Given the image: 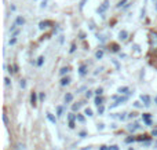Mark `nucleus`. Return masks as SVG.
I'll return each instance as SVG.
<instances>
[{
  "label": "nucleus",
  "mask_w": 157,
  "mask_h": 150,
  "mask_svg": "<svg viewBox=\"0 0 157 150\" xmlns=\"http://www.w3.org/2000/svg\"><path fill=\"white\" fill-rule=\"evenodd\" d=\"M127 130L130 132H135L137 130H141V125H139V123H132V124H130V125H127Z\"/></svg>",
  "instance_id": "1"
},
{
  "label": "nucleus",
  "mask_w": 157,
  "mask_h": 150,
  "mask_svg": "<svg viewBox=\"0 0 157 150\" xmlns=\"http://www.w3.org/2000/svg\"><path fill=\"white\" fill-rule=\"evenodd\" d=\"M141 100L143 102V105L145 106H150V103H152V99H150V96L149 95H141Z\"/></svg>",
  "instance_id": "2"
},
{
  "label": "nucleus",
  "mask_w": 157,
  "mask_h": 150,
  "mask_svg": "<svg viewBox=\"0 0 157 150\" xmlns=\"http://www.w3.org/2000/svg\"><path fill=\"white\" fill-rule=\"evenodd\" d=\"M142 119H143V121H145V124L146 125H152V120H150V114H149V113L142 114Z\"/></svg>",
  "instance_id": "3"
},
{
  "label": "nucleus",
  "mask_w": 157,
  "mask_h": 150,
  "mask_svg": "<svg viewBox=\"0 0 157 150\" xmlns=\"http://www.w3.org/2000/svg\"><path fill=\"white\" fill-rule=\"evenodd\" d=\"M107 7H109V1H107V0H105V1H103V4H102V6H101L97 10V13H103Z\"/></svg>",
  "instance_id": "4"
},
{
  "label": "nucleus",
  "mask_w": 157,
  "mask_h": 150,
  "mask_svg": "<svg viewBox=\"0 0 157 150\" xmlns=\"http://www.w3.org/2000/svg\"><path fill=\"white\" fill-rule=\"evenodd\" d=\"M127 37H128L127 31H120V33H119V39H120V40H121V41H124V40H127Z\"/></svg>",
  "instance_id": "5"
},
{
  "label": "nucleus",
  "mask_w": 157,
  "mask_h": 150,
  "mask_svg": "<svg viewBox=\"0 0 157 150\" xmlns=\"http://www.w3.org/2000/svg\"><path fill=\"white\" fill-rule=\"evenodd\" d=\"M110 116H112V117H117V119L121 120V121L128 117V116H126V113H117V114H110Z\"/></svg>",
  "instance_id": "6"
},
{
  "label": "nucleus",
  "mask_w": 157,
  "mask_h": 150,
  "mask_svg": "<svg viewBox=\"0 0 157 150\" xmlns=\"http://www.w3.org/2000/svg\"><path fill=\"white\" fill-rule=\"evenodd\" d=\"M150 44L152 47H157V36L153 33H150Z\"/></svg>",
  "instance_id": "7"
},
{
  "label": "nucleus",
  "mask_w": 157,
  "mask_h": 150,
  "mask_svg": "<svg viewBox=\"0 0 157 150\" xmlns=\"http://www.w3.org/2000/svg\"><path fill=\"white\" fill-rule=\"evenodd\" d=\"M79 73H80V76H86V75H87V66H86V65H82L80 69H79Z\"/></svg>",
  "instance_id": "8"
},
{
  "label": "nucleus",
  "mask_w": 157,
  "mask_h": 150,
  "mask_svg": "<svg viewBox=\"0 0 157 150\" xmlns=\"http://www.w3.org/2000/svg\"><path fill=\"white\" fill-rule=\"evenodd\" d=\"M128 91H130V88H128V87H120L119 90H117V92H119V94H130Z\"/></svg>",
  "instance_id": "9"
},
{
  "label": "nucleus",
  "mask_w": 157,
  "mask_h": 150,
  "mask_svg": "<svg viewBox=\"0 0 157 150\" xmlns=\"http://www.w3.org/2000/svg\"><path fill=\"white\" fill-rule=\"evenodd\" d=\"M47 119H48V121H50V123H52V124H55V123H57V119H55V117H54L51 113H47Z\"/></svg>",
  "instance_id": "10"
},
{
  "label": "nucleus",
  "mask_w": 157,
  "mask_h": 150,
  "mask_svg": "<svg viewBox=\"0 0 157 150\" xmlns=\"http://www.w3.org/2000/svg\"><path fill=\"white\" fill-rule=\"evenodd\" d=\"M69 83H70V79H69V77H63L62 80H61V86H62V87H65V86H68Z\"/></svg>",
  "instance_id": "11"
},
{
  "label": "nucleus",
  "mask_w": 157,
  "mask_h": 150,
  "mask_svg": "<svg viewBox=\"0 0 157 150\" xmlns=\"http://www.w3.org/2000/svg\"><path fill=\"white\" fill-rule=\"evenodd\" d=\"M31 105L33 107H36V94H35V92L31 95Z\"/></svg>",
  "instance_id": "12"
},
{
  "label": "nucleus",
  "mask_w": 157,
  "mask_h": 150,
  "mask_svg": "<svg viewBox=\"0 0 157 150\" xmlns=\"http://www.w3.org/2000/svg\"><path fill=\"white\" fill-rule=\"evenodd\" d=\"M102 102H103V99H102L99 95H98V96L95 98V105H97V106H101V105H102Z\"/></svg>",
  "instance_id": "13"
},
{
  "label": "nucleus",
  "mask_w": 157,
  "mask_h": 150,
  "mask_svg": "<svg viewBox=\"0 0 157 150\" xmlns=\"http://www.w3.org/2000/svg\"><path fill=\"white\" fill-rule=\"evenodd\" d=\"M102 56H103V51H97V52H95V58H97V59H101Z\"/></svg>",
  "instance_id": "14"
},
{
  "label": "nucleus",
  "mask_w": 157,
  "mask_h": 150,
  "mask_svg": "<svg viewBox=\"0 0 157 150\" xmlns=\"http://www.w3.org/2000/svg\"><path fill=\"white\" fill-rule=\"evenodd\" d=\"M80 106H82V103H75V105H72V110L76 112V110H79V109H80Z\"/></svg>",
  "instance_id": "15"
},
{
  "label": "nucleus",
  "mask_w": 157,
  "mask_h": 150,
  "mask_svg": "<svg viewBox=\"0 0 157 150\" xmlns=\"http://www.w3.org/2000/svg\"><path fill=\"white\" fill-rule=\"evenodd\" d=\"M24 22H25V19L22 18V17H18V18H17V25H24Z\"/></svg>",
  "instance_id": "16"
},
{
  "label": "nucleus",
  "mask_w": 157,
  "mask_h": 150,
  "mask_svg": "<svg viewBox=\"0 0 157 150\" xmlns=\"http://www.w3.org/2000/svg\"><path fill=\"white\" fill-rule=\"evenodd\" d=\"M68 72H69V69H68V68H62V69H61V70H59V75H61V76H63V75H66Z\"/></svg>",
  "instance_id": "17"
},
{
  "label": "nucleus",
  "mask_w": 157,
  "mask_h": 150,
  "mask_svg": "<svg viewBox=\"0 0 157 150\" xmlns=\"http://www.w3.org/2000/svg\"><path fill=\"white\" fill-rule=\"evenodd\" d=\"M84 114H86V116H88V117H91V116H92V110H91V109H86V110H84Z\"/></svg>",
  "instance_id": "18"
},
{
  "label": "nucleus",
  "mask_w": 157,
  "mask_h": 150,
  "mask_svg": "<svg viewBox=\"0 0 157 150\" xmlns=\"http://www.w3.org/2000/svg\"><path fill=\"white\" fill-rule=\"evenodd\" d=\"M73 99V96H72V94H68L65 95V102H70V100Z\"/></svg>",
  "instance_id": "19"
},
{
  "label": "nucleus",
  "mask_w": 157,
  "mask_h": 150,
  "mask_svg": "<svg viewBox=\"0 0 157 150\" xmlns=\"http://www.w3.org/2000/svg\"><path fill=\"white\" fill-rule=\"evenodd\" d=\"M47 25H48V22H40L39 24V29H44Z\"/></svg>",
  "instance_id": "20"
},
{
  "label": "nucleus",
  "mask_w": 157,
  "mask_h": 150,
  "mask_svg": "<svg viewBox=\"0 0 157 150\" xmlns=\"http://www.w3.org/2000/svg\"><path fill=\"white\" fill-rule=\"evenodd\" d=\"M44 62V56H39V61H37V66H41Z\"/></svg>",
  "instance_id": "21"
},
{
  "label": "nucleus",
  "mask_w": 157,
  "mask_h": 150,
  "mask_svg": "<svg viewBox=\"0 0 157 150\" xmlns=\"http://www.w3.org/2000/svg\"><path fill=\"white\" fill-rule=\"evenodd\" d=\"M145 14H146V8H142V10H141V15H139V17H141V19H143L145 18Z\"/></svg>",
  "instance_id": "22"
},
{
  "label": "nucleus",
  "mask_w": 157,
  "mask_h": 150,
  "mask_svg": "<svg viewBox=\"0 0 157 150\" xmlns=\"http://www.w3.org/2000/svg\"><path fill=\"white\" fill-rule=\"evenodd\" d=\"M76 119L79 120V121H80V123H84V117H83L82 114H77V116H76Z\"/></svg>",
  "instance_id": "23"
},
{
  "label": "nucleus",
  "mask_w": 157,
  "mask_h": 150,
  "mask_svg": "<svg viewBox=\"0 0 157 150\" xmlns=\"http://www.w3.org/2000/svg\"><path fill=\"white\" fill-rule=\"evenodd\" d=\"M19 87H21V88H26V83H25V80H21V81H19Z\"/></svg>",
  "instance_id": "24"
},
{
  "label": "nucleus",
  "mask_w": 157,
  "mask_h": 150,
  "mask_svg": "<svg viewBox=\"0 0 157 150\" xmlns=\"http://www.w3.org/2000/svg\"><path fill=\"white\" fill-rule=\"evenodd\" d=\"M103 110H105V107H103V105H101V106H98V113H99V114H102V113H103Z\"/></svg>",
  "instance_id": "25"
},
{
  "label": "nucleus",
  "mask_w": 157,
  "mask_h": 150,
  "mask_svg": "<svg viewBox=\"0 0 157 150\" xmlns=\"http://www.w3.org/2000/svg\"><path fill=\"white\" fill-rule=\"evenodd\" d=\"M102 92H103V88H97V91H95V94H97V95H101V94H102Z\"/></svg>",
  "instance_id": "26"
},
{
  "label": "nucleus",
  "mask_w": 157,
  "mask_h": 150,
  "mask_svg": "<svg viewBox=\"0 0 157 150\" xmlns=\"http://www.w3.org/2000/svg\"><path fill=\"white\" fill-rule=\"evenodd\" d=\"M57 110H58V116H62V112H63V107H61V106H58V107H57Z\"/></svg>",
  "instance_id": "27"
},
{
  "label": "nucleus",
  "mask_w": 157,
  "mask_h": 150,
  "mask_svg": "<svg viewBox=\"0 0 157 150\" xmlns=\"http://www.w3.org/2000/svg\"><path fill=\"white\" fill-rule=\"evenodd\" d=\"M4 84H6L7 87H8V86H10V84H11V80H10V79H8V77H6V79H4Z\"/></svg>",
  "instance_id": "28"
},
{
  "label": "nucleus",
  "mask_w": 157,
  "mask_h": 150,
  "mask_svg": "<svg viewBox=\"0 0 157 150\" xmlns=\"http://www.w3.org/2000/svg\"><path fill=\"white\" fill-rule=\"evenodd\" d=\"M124 3H127V0H121V1H119V3H117V6H116V7H117V8H120V7L123 6Z\"/></svg>",
  "instance_id": "29"
},
{
  "label": "nucleus",
  "mask_w": 157,
  "mask_h": 150,
  "mask_svg": "<svg viewBox=\"0 0 157 150\" xmlns=\"http://www.w3.org/2000/svg\"><path fill=\"white\" fill-rule=\"evenodd\" d=\"M46 7H47V0H43L40 4V8H46Z\"/></svg>",
  "instance_id": "30"
},
{
  "label": "nucleus",
  "mask_w": 157,
  "mask_h": 150,
  "mask_svg": "<svg viewBox=\"0 0 157 150\" xmlns=\"http://www.w3.org/2000/svg\"><path fill=\"white\" fill-rule=\"evenodd\" d=\"M91 96H92V92H91V91H87V92H86V98H88V99H90Z\"/></svg>",
  "instance_id": "31"
},
{
  "label": "nucleus",
  "mask_w": 157,
  "mask_h": 150,
  "mask_svg": "<svg viewBox=\"0 0 157 150\" xmlns=\"http://www.w3.org/2000/svg\"><path fill=\"white\" fill-rule=\"evenodd\" d=\"M109 150H119V146H117V145H113V146L109 147Z\"/></svg>",
  "instance_id": "32"
},
{
  "label": "nucleus",
  "mask_w": 157,
  "mask_h": 150,
  "mask_svg": "<svg viewBox=\"0 0 157 150\" xmlns=\"http://www.w3.org/2000/svg\"><path fill=\"white\" fill-rule=\"evenodd\" d=\"M3 121H4V124H8V119H7V116L6 114H3Z\"/></svg>",
  "instance_id": "33"
},
{
  "label": "nucleus",
  "mask_w": 157,
  "mask_h": 150,
  "mask_svg": "<svg viewBox=\"0 0 157 150\" xmlns=\"http://www.w3.org/2000/svg\"><path fill=\"white\" fill-rule=\"evenodd\" d=\"M126 142H127V143H131V142H134V138H127Z\"/></svg>",
  "instance_id": "34"
},
{
  "label": "nucleus",
  "mask_w": 157,
  "mask_h": 150,
  "mask_svg": "<svg viewBox=\"0 0 157 150\" xmlns=\"http://www.w3.org/2000/svg\"><path fill=\"white\" fill-rule=\"evenodd\" d=\"M69 127L72 128V130L75 128V123H73V120H72V121H69Z\"/></svg>",
  "instance_id": "35"
},
{
  "label": "nucleus",
  "mask_w": 157,
  "mask_h": 150,
  "mask_svg": "<svg viewBox=\"0 0 157 150\" xmlns=\"http://www.w3.org/2000/svg\"><path fill=\"white\" fill-rule=\"evenodd\" d=\"M128 116V119H134L135 117V113H130V114H127Z\"/></svg>",
  "instance_id": "36"
},
{
  "label": "nucleus",
  "mask_w": 157,
  "mask_h": 150,
  "mask_svg": "<svg viewBox=\"0 0 157 150\" xmlns=\"http://www.w3.org/2000/svg\"><path fill=\"white\" fill-rule=\"evenodd\" d=\"M103 128H105V125H103V124H98V130H101V131H102Z\"/></svg>",
  "instance_id": "37"
},
{
  "label": "nucleus",
  "mask_w": 157,
  "mask_h": 150,
  "mask_svg": "<svg viewBox=\"0 0 157 150\" xmlns=\"http://www.w3.org/2000/svg\"><path fill=\"white\" fill-rule=\"evenodd\" d=\"M134 48H135V51H137V52H139V45H137V44H134Z\"/></svg>",
  "instance_id": "38"
},
{
  "label": "nucleus",
  "mask_w": 157,
  "mask_h": 150,
  "mask_svg": "<svg viewBox=\"0 0 157 150\" xmlns=\"http://www.w3.org/2000/svg\"><path fill=\"white\" fill-rule=\"evenodd\" d=\"M134 106H135V107H142V105H141L139 102H135V103H134Z\"/></svg>",
  "instance_id": "39"
},
{
  "label": "nucleus",
  "mask_w": 157,
  "mask_h": 150,
  "mask_svg": "<svg viewBox=\"0 0 157 150\" xmlns=\"http://www.w3.org/2000/svg\"><path fill=\"white\" fill-rule=\"evenodd\" d=\"M68 119H69V121H72V120L75 119V116H73V114H69V116H68Z\"/></svg>",
  "instance_id": "40"
},
{
  "label": "nucleus",
  "mask_w": 157,
  "mask_h": 150,
  "mask_svg": "<svg viewBox=\"0 0 157 150\" xmlns=\"http://www.w3.org/2000/svg\"><path fill=\"white\" fill-rule=\"evenodd\" d=\"M15 41H17V39H15V37L11 39V40H10V44H15Z\"/></svg>",
  "instance_id": "41"
},
{
  "label": "nucleus",
  "mask_w": 157,
  "mask_h": 150,
  "mask_svg": "<svg viewBox=\"0 0 157 150\" xmlns=\"http://www.w3.org/2000/svg\"><path fill=\"white\" fill-rule=\"evenodd\" d=\"M152 135H153V136H157V130H153V132H152Z\"/></svg>",
  "instance_id": "42"
},
{
  "label": "nucleus",
  "mask_w": 157,
  "mask_h": 150,
  "mask_svg": "<svg viewBox=\"0 0 157 150\" xmlns=\"http://www.w3.org/2000/svg\"><path fill=\"white\" fill-rule=\"evenodd\" d=\"M113 63H114V65H116V68H117V69H120V65H119V62H116V61H113Z\"/></svg>",
  "instance_id": "43"
},
{
  "label": "nucleus",
  "mask_w": 157,
  "mask_h": 150,
  "mask_svg": "<svg viewBox=\"0 0 157 150\" xmlns=\"http://www.w3.org/2000/svg\"><path fill=\"white\" fill-rule=\"evenodd\" d=\"M76 50V45H75V44H73V45H72V48H70V52H73V51H75Z\"/></svg>",
  "instance_id": "44"
},
{
  "label": "nucleus",
  "mask_w": 157,
  "mask_h": 150,
  "mask_svg": "<svg viewBox=\"0 0 157 150\" xmlns=\"http://www.w3.org/2000/svg\"><path fill=\"white\" fill-rule=\"evenodd\" d=\"M80 138H86V132H80Z\"/></svg>",
  "instance_id": "45"
},
{
  "label": "nucleus",
  "mask_w": 157,
  "mask_h": 150,
  "mask_svg": "<svg viewBox=\"0 0 157 150\" xmlns=\"http://www.w3.org/2000/svg\"><path fill=\"white\" fill-rule=\"evenodd\" d=\"M44 98H46V95H44V94H40V99L43 100V99H44Z\"/></svg>",
  "instance_id": "46"
},
{
  "label": "nucleus",
  "mask_w": 157,
  "mask_h": 150,
  "mask_svg": "<svg viewBox=\"0 0 157 150\" xmlns=\"http://www.w3.org/2000/svg\"><path fill=\"white\" fill-rule=\"evenodd\" d=\"M101 150H109L106 146H101Z\"/></svg>",
  "instance_id": "47"
},
{
  "label": "nucleus",
  "mask_w": 157,
  "mask_h": 150,
  "mask_svg": "<svg viewBox=\"0 0 157 150\" xmlns=\"http://www.w3.org/2000/svg\"><path fill=\"white\" fill-rule=\"evenodd\" d=\"M90 149H91V147L88 146V147H84V149H83V150H90Z\"/></svg>",
  "instance_id": "48"
},
{
  "label": "nucleus",
  "mask_w": 157,
  "mask_h": 150,
  "mask_svg": "<svg viewBox=\"0 0 157 150\" xmlns=\"http://www.w3.org/2000/svg\"><path fill=\"white\" fill-rule=\"evenodd\" d=\"M154 102H156V103H157V96H156V98H154Z\"/></svg>",
  "instance_id": "49"
},
{
  "label": "nucleus",
  "mask_w": 157,
  "mask_h": 150,
  "mask_svg": "<svg viewBox=\"0 0 157 150\" xmlns=\"http://www.w3.org/2000/svg\"><path fill=\"white\" fill-rule=\"evenodd\" d=\"M128 150H132V147H130V149H128Z\"/></svg>",
  "instance_id": "50"
}]
</instances>
